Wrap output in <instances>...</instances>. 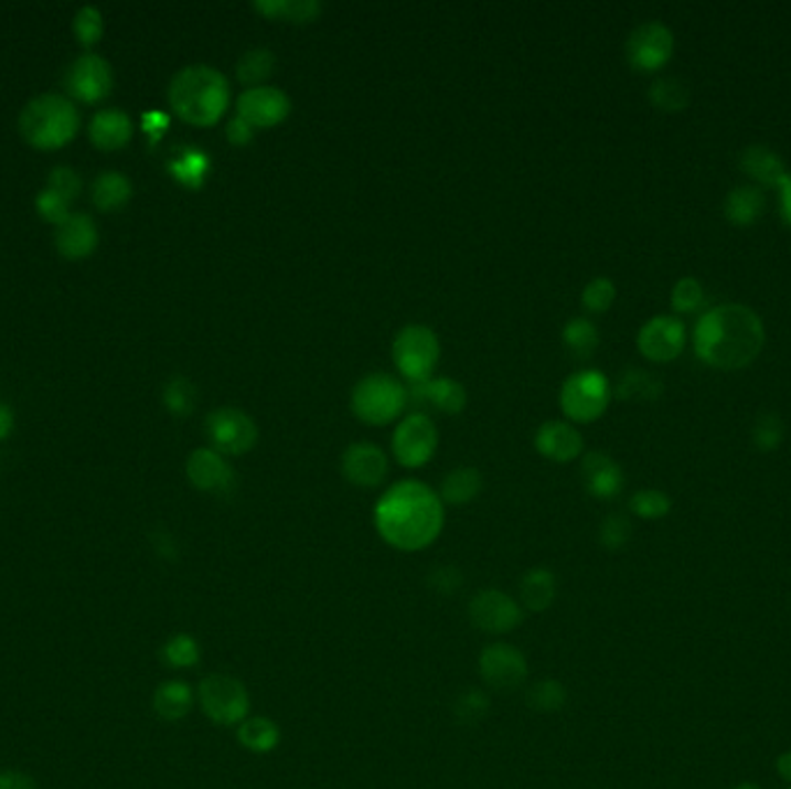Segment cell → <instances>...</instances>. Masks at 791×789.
<instances>
[{
	"label": "cell",
	"instance_id": "51",
	"mask_svg": "<svg viewBox=\"0 0 791 789\" xmlns=\"http://www.w3.org/2000/svg\"><path fill=\"white\" fill-rule=\"evenodd\" d=\"M167 126H170V116H164L162 111H156V109L143 114V118H141V128L151 137V143H156L164 135Z\"/></svg>",
	"mask_w": 791,
	"mask_h": 789
},
{
	"label": "cell",
	"instance_id": "34",
	"mask_svg": "<svg viewBox=\"0 0 791 789\" xmlns=\"http://www.w3.org/2000/svg\"><path fill=\"white\" fill-rule=\"evenodd\" d=\"M525 704L535 713H558L567 704V687L556 679H542L525 690Z\"/></svg>",
	"mask_w": 791,
	"mask_h": 789
},
{
	"label": "cell",
	"instance_id": "23",
	"mask_svg": "<svg viewBox=\"0 0 791 789\" xmlns=\"http://www.w3.org/2000/svg\"><path fill=\"white\" fill-rule=\"evenodd\" d=\"M90 141L100 151L124 149L132 137V121L124 109H103L93 116L88 128Z\"/></svg>",
	"mask_w": 791,
	"mask_h": 789
},
{
	"label": "cell",
	"instance_id": "42",
	"mask_svg": "<svg viewBox=\"0 0 791 789\" xmlns=\"http://www.w3.org/2000/svg\"><path fill=\"white\" fill-rule=\"evenodd\" d=\"M704 287L697 278H681L674 285V292H671V306H674L676 313L690 316L697 313V310L704 306Z\"/></svg>",
	"mask_w": 791,
	"mask_h": 789
},
{
	"label": "cell",
	"instance_id": "18",
	"mask_svg": "<svg viewBox=\"0 0 791 789\" xmlns=\"http://www.w3.org/2000/svg\"><path fill=\"white\" fill-rule=\"evenodd\" d=\"M188 480L195 489L206 493H229L234 489V470L223 454L211 447H200L188 457L185 463Z\"/></svg>",
	"mask_w": 791,
	"mask_h": 789
},
{
	"label": "cell",
	"instance_id": "31",
	"mask_svg": "<svg viewBox=\"0 0 791 789\" xmlns=\"http://www.w3.org/2000/svg\"><path fill=\"white\" fill-rule=\"evenodd\" d=\"M170 174L185 188H200L211 170V158L197 147H185L170 162Z\"/></svg>",
	"mask_w": 791,
	"mask_h": 789
},
{
	"label": "cell",
	"instance_id": "10",
	"mask_svg": "<svg viewBox=\"0 0 791 789\" xmlns=\"http://www.w3.org/2000/svg\"><path fill=\"white\" fill-rule=\"evenodd\" d=\"M394 457L405 468L426 466L438 449V428L426 413L407 415L392 436Z\"/></svg>",
	"mask_w": 791,
	"mask_h": 789
},
{
	"label": "cell",
	"instance_id": "16",
	"mask_svg": "<svg viewBox=\"0 0 791 789\" xmlns=\"http://www.w3.org/2000/svg\"><path fill=\"white\" fill-rule=\"evenodd\" d=\"M341 468L345 480L354 487L362 489H375L389 472V461L377 445L373 443H352L341 459Z\"/></svg>",
	"mask_w": 791,
	"mask_h": 789
},
{
	"label": "cell",
	"instance_id": "22",
	"mask_svg": "<svg viewBox=\"0 0 791 789\" xmlns=\"http://www.w3.org/2000/svg\"><path fill=\"white\" fill-rule=\"evenodd\" d=\"M407 394H410L415 403L434 405L436 411L447 415H459L468 403L466 387L459 380L451 377H430L426 382H419V385H413V392Z\"/></svg>",
	"mask_w": 791,
	"mask_h": 789
},
{
	"label": "cell",
	"instance_id": "48",
	"mask_svg": "<svg viewBox=\"0 0 791 789\" xmlns=\"http://www.w3.org/2000/svg\"><path fill=\"white\" fill-rule=\"evenodd\" d=\"M46 188L54 190L63 200H75L82 193V179L75 170L70 167H56V170L50 174V181H46Z\"/></svg>",
	"mask_w": 791,
	"mask_h": 789
},
{
	"label": "cell",
	"instance_id": "6",
	"mask_svg": "<svg viewBox=\"0 0 791 789\" xmlns=\"http://www.w3.org/2000/svg\"><path fill=\"white\" fill-rule=\"evenodd\" d=\"M197 700L209 721L221 727H238L250 715L248 687L227 674L204 676Z\"/></svg>",
	"mask_w": 791,
	"mask_h": 789
},
{
	"label": "cell",
	"instance_id": "5",
	"mask_svg": "<svg viewBox=\"0 0 791 789\" xmlns=\"http://www.w3.org/2000/svg\"><path fill=\"white\" fill-rule=\"evenodd\" d=\"M410 394L403 382L387 373H371L362 377L352 390V413L373 426L392 424L405 411Z\"/></svg>",
	"mask_w": 791,
	"mask_h": 789
},
{
	"label": "cell",
	"instance_id": "29",
	"mask_svg": "<svg viewBox=\"0 0 791 789\" xmlns=\"http://www.w3.org/2000/svg\"><path fill=\"white\" fill-rule=\"evenodd\" d=\"M482 484L484 480L477 468H457L445 477L438 495L447 505H468L482 491Z\"/></svg>",
	"mask_w": 791,
	"mask_h": 789
},
{
	"label": "cell",
	"instance_id": "30",
	"mask_svg": "<svg viewBox=\"0 0 791 789\" xmlns=\"http://www.w3.org/2000/svg\"><path fill=\"white\" fill-rule=\"evenodd\" d=\"M132 198V183L118 172H103L93 183V204L100 211L124 209Z\"/></svg>",
	"mask_w": 791,
	"mask_h": 789
},
{
	"label": "cell",
	"instance_id": "26",
	"mask_svg": "<svg viewBox=\"0 0 791 789\" xmlns=\"http://www.w3.org/2000/svg\"><path fill=\"white\" fill-rule=\"evenodd\" d=\"M740 167L752 181L766 188H778L787 177L784 162L780 160V156H776L769 147H761V143H757V147H748L740 153Z\"/></svg>",
	"mask_w": 791,
	"mask_h": 789
},
{
	"label": "cell",
	"instance_id": "55",
	"mask_svg": "<svg viewBox=\"0 0 791 789\" xmlns=\"http://www.w3.org/2000/svg\"><path fill=\"white\" fill-rule=\"evenodd\" d=\"M776 771L780 774L782 780H787L791 785V750L782 753L778 759H776Z\"/></svg>",
	"mask_w": 791,
	"mask_h": 789
},
{
	"label": "cell",
	"instance_id": "1",
	"mask_svg": "<svg viewBox=\"0 0 791 789\" xmlns=\"http://www.w3.org/2000/svg\"><path fill=\"white\" fill-rule=\"evenodd\" d=\"M380 537L398 552H424L445 525V502L419 480H400L380 495L373 510Z\"/></svg>",
	"mask_w": 791,
	"mask_h": 789
},
{
	"label": "cell",
	"instance_id": "46",
	"mask_svg": "<svg viewBox=\"0 0 791 789\" xmlns=\"http://www.w3.org/2000/svg\"><path fill=\"white\" fill-rule=\"evenodd\" d=\"M782 436H784V426L780 422L778 415L769 413V415H761L759 422L755 424V447L761 449V451H773L780 447L782 443Z\"/></svg>",
	"mask_w": 791,
	"mask_h": 789
},
{
	"label": "cell",
	"instance_id": "50",
	"mask_svg": "<svg viewBox=\"0 0 791 789\" xmlns=\"http://www.w3.org/2000/svg\"><path fill=\"white\" fill-rule=\"evenodd\" d=\"M227 139L236 143V147H244V143H250L255 139V128L246 121V118L236 114L227 124Z\"/></svg>",
	"mask_w": 791,
	"mask_h": 789
},
{
	"label": "cell",
	"instance_id": "3",
	"mask_svg": "<svg viewBox=\"0 0 791 789\" xmlns=\"http://www.w3.org/2000/svg\"><path fill=\"white\" fill-rule=\"evenodd\" d=\"M170 105L190 126H215L229 107V82L218 67L188 65L170 82Z\"/></svg>",
	"mask_w": 791,
	"mask_h": 789
},
{
	"label": "cell",
	"instance_id": "27",
	"mask_svg": "<svg viewBox=\"0 0 791 789\" xmlns=\"http://www.w3.org/2000/svg\"><path fill=\"white\" fill-rule=\"evenodd\" d=\"M236 738L248 753L269 755L280 746V727L267 715H248L236 727Z\"/></svg>",
	"mask_w": 791,
	"mask_h": 789
},
{
	"label": "cell",
	"instance_id": "2",
	"mask_svg": "<svg viewBox=\"0 0 791 789\" xmlns=\"http://www.w3.org/2000/svg\"><path fill=\"white\" fill-rule=\"evenodd\" d=\"M761 348L763 324L752 308L740 303H725L708 310L694 331L697 356L720 371L750 366Z\"/></svg>",
	"mask_w": 791,
	"mask_h": 789
},
{
	"label": "cell",
	"instance_id": "39",
	"mask_svg": "<svg viewBox=\"0 0 791 789\" xmlns=\"http://www.w3.org/2000/svg\"><path fill=\"white\" fill-rule=\"evenodd\" d=\"M563 339L567 343V348L579 354V356H590L597 345H599V333H597V327L586 320V318H574L565 324L563 329Z\"/></svg>",
	"mask_w": 791,
	"mask_h": 789
},
{
	"label": "cell",
	"instance_id": "20",
	"mask_svg": "<svg viewBox=\"0 0 791 789\" xmlns=\"http://www.w3.org/2000/svg\"><path fill=\"white\" fill-rule=\"evenodd\" d=\"M98 227L86 213H70L56 227V248L67 259H84L98 248Z\"/></svg>",
	"mask_w": 791,
	"mask_h": 789
},
{
	"label": "cell",
	"instance_id": "14",
	"mask_svg": "<svg viewBox=\"0 0 791 789\" xmlns=\"http://www.w3.org/2000/svg\"><path fill=\"white\" fill-rule=\"evenodd\" d=\"M674 54V35L660 21L637 26L628 38V61L639 72H655Z\"/></svg>",
	"mask_w": 791,
	"mask_h": 789
},
{
	"label": "cell",
	"instance_id": "35",
	"mask_svg": "<svg viewBox=\"0 0 791 789\" xmlns=\"http://www.w3.org/2000/svg\"><path fill=\"white\" fill-rule=\"evenodd\" d=\"M202 658V649L193 635H174L162 643L160 660L170 669H190L195 667Z\"/></svg>",
	"mask_w": 791,
	"mask_h": 789
},
{
	"label": "cell",
	"instance_id": "43",
	"mask_svg": "<svg viewBox=\"0 0 791 789\" xmlns=\"http://www.w3.org/2000/svg\"><path fill=\"white\" fill-rule=\"evenodd\" d=\"M72 29H75V35L79 40V44L84 46H93L98 44L103 33H105V21H103V14L98 8H82L77 14H75V21H72Z\"/></svg>",
	"mask_w": 791,
	"mask_h": 789
},
{
	"label": "cell",
	"instance_id": "8",
	"mask_svg": "<svg viewBox=\"0 0 791 789\" xmlns=\"http://www.w3.org/2000/svg\"><path fill=\"white\" fill-rule=\"evenodd\" d=\"M609 380L599 371L588 369L565 380L560 390V408L571 422L590 424L605 415V411L609 408Z\"/></svg>",
	"mask_w": 791,
	"mask_h": 789
},
{
	"label": "cell",
	"instance_id": "37",
	"mask_svg": "<svg viewBox=\"0 0 791 789\" xmlns=\"http://www.w3.org/2000/svg\"><path fill=\"white\" fill-rule=\"evenodd\" d=\"M662 390H664L662 382L655 375L645 373L641 369H630L620 380L618 396L632 401H653L662 394Z\"/></svg>",
	"mask_w": 791,
	"mask_h": 789
},
{
	"label": "cell",
	"instance_id": "38",
	"mask_svg": "<svg viewBox=\"0 0 791 789\" xmlns=\"http://www.w3.org/2000/svg\"><path fill=\"white\" fill-rule=\"evenodd\" d=\"M162 401L167 405V411H170L172 415H179V417H185L195 411L197 405V390L193 382H190L188 377H172L170 382L164 385V392H162Z\"/></svg>",
	"mask_w": 791,
	"mask_h": 789
},
{
	"label": "cell",
	"instance_id": "40",
	"mask_svg": "<svg viewBox=\"0 0 791 789\" xmlns=\"http://www.w3.org/2000/svg\"><path fill=\"white\" fill-rule=\"evenodd\" d=\"M489 708H491V700L487 692L472 687L461 692L457 702H453V717H457L461 725H477L479 721H484Z\"/></svg>",
	"mask_w": 791,
	"mask_h": 789
},
{
	"label": "cell",
	"instance_id": "12",
	"mask_svg": "<svg viewBox=\"0 0 791 789\" xmlns=\"http://www.w3.org/2000/svg\"><path fill=\"white\" fill-rule=\"evenodd\" d=\"M479 676L493 692H514L527 679V660L516 646L493 641L479 655Z\"/></svg>",
	"mask_w": 791,
	"mask_h": 789
},
{
	"label": "cell",
	"instance_id": "25",
	"mask_svg": "<svg viewBox=\"0 0 791 789\" xmlns=\"http://www.w3.org/2000/svg\"><path fill=\"white\" fill-rule=\"evenodd\" d=\"M195 704V692L185 681H164L153 692V711L162 721H183Z\"/></svg>",
	"mask_w": 791,
	"mask_h": 789
},
{
	"label": "cell",
	"instance_id": "49",
	"mask_svg": "<svg viewBox=\"0 0 791 789\" xmlns=\"http://www.w3.org/2000/svg\"><path fill=\"white\" fill-rule=\"evenodd\" d=\"M428 582H430V588L438 590L440 595H451L461 588L463 579H461V572L457 567L447 565V567H438L434 574H430Z\"/></svg>",
	"mask_w": 791,
	"mask_h": 789
},
{
	"label": "cell",
	"instance_id": "56",
	"mask_svg": "<svg viewBox=\"0 0 791 789\" xmlns=\"http://www.w3.org/2000/svg\"><path fill=\"white\" fill-rule=\"evenodd\" d=\"M734 789H761V787H757L755 782H740V785H736Z\"/></svg>",
	"mask_w": 791,
	"mask_h": 789
},
{
	"label": "cell",
	"instance_id": "53",
	"mask_svg": "<svg viewBox=\"0 0 791 789\" xmlns=\"http://www.w3.org/2000/svg\"><path fill=\"white\" fill-rule=\"evenodd\" d=\"M780 190V204H782V218L784 223L791 227V174H787L782 179V183L778 185Z\"/></svg>",
	"mask_w": 791,
	"mask_h": 789
},
{
	"label": "cell",
	"instance_id": "11",
	"mask_svg": "<svg viewBox=\"0 0 791 789\" xmlns=\"http://www.w3.org/2000/svg\"><path fill=\"white\" fill-rule=\"evenodd\" d=\"M470 620L477 630L500 637L510 635L523 623V607L507 593L484 588L474 593L468 607Z\"/></svg>",
	"mask_w": 791,
	"mask_h": 789
},
{
	"label": "cell",
	"instance_id": "41",
	"mask_svg": "<svg viewBox=\"0 0 791 789\" xmlns=\"http://www.w3.org/2000/svg\"><path fill=\"white\" fill-rule=\"evenodd\" d=\"M630 510L641 519H662L671 512V498L658 489H641L630 498Z\"/></svg>",
	"mask_w": 791,
	"mask_h": 789
},
{
	"label": "cell",
	"instance_id": "13",
	"mask_svg": "<svg viewBox=\"0 0 791 789\" xmlns=\"http://www.w3.org/2000/svg\"><path fill=\"white\" fill-rule=\"evenodd\" d=\"M65 90L75 100L82 103H100L114 88L111 65L98 54H84L72 63L65 72Z\"/></svg>",
	"mask_w": 791,
	"mask_h": 789
},
{
	"label": "cell",
	"instance_id": "4",
	"mask_svg": "<svg viewBox=\"0 0 791 789\" xmlns=\"http://www.w3.org/2000/svg\"><path fill=\"white\" fill-rule=\"evenodd\" d=\"M79 124L82 118L77 107L72 105V100L63 98V95L54 93L38 95L19 114L21 137L40 151L65 147L77 135Z\"/></svg>",
	"mask_w": 791,
	"mask_h": 789
},
{
	"label": "cell",
	"instance_id": "45",
	"mask_svg": "<svg viewBox=\"0 0 791 789\" xmlns=\"http://www.w3.org/2000/svg\"><path fill=\"white\" fill-rule=\"evenodd\" d=\"M581 301L590 313H605L616 301V285L609 278H592L581 295Z\"/></svg>",
	"mask_w": 791,
	"mask_h": 789
},
{
	"label": "cell",
	"instance_id": "36",
	"mask_svg": "<svg viewBox=\"0 0 791 789\" xmlns=\"http://www.w3.org/2000/svg\"><path fill=\"white\" fill-rule=\"evenodd\" d=\"M651 103L666 114L683 111L690 105V88L674 77H660L653 82L649 90Z\"/></svg>",
	"mask_w": 791,
	"mask_h": 789
},
{
	"label": "cell",
	"instance_id": "15",
	"mask_svg": "<svg viewBox=\"0 0 791 789\" xmlns=\"http://www.w3.org/2000/svg\"><path fill=\"white\" fill-rule=\"evenodd\" d=\"M292 103L287 98V93L278 86H253L246 88L236 100V114L246 118V121L257 128H274L280 121H285L287 114H290Z\"/></svg>",
	"mask_w": 791,
	"mask_h": 789
},
{
	"label": "cell",
	"instance_id": "17",
	"mask_svg": "<svg viewBox=\"0 0 791 789\" xmlns=\"http://www.w3.org/2000/svg\"><path fill=\"white\" fill-rule=\"evenodd\" d=\"M637 343L641 354L651 359V362H671V359H676L683 352L685 327L676 318H653L641 327Z\"/></svg>",
	"mask_w": 791,
	"mask_h": 789
},
{
	"label": "cell",
	"instance_id": "19",
	"mask_svg": "<svg viewBox=\"0 0 791 789\" xmlns=\"http://www.w3.org/2000/svg\"><path fill=\"white\" fill-rule=\"evenodd\" d=\"M535 447L544 459L554 463H569L581 457L584 451V436L577 426L569 422H546L537 428Z\"/></svg>",
	"mask_w": 791,
	"mask_h": 789
},
{
	"label": "cell",
	"instance_id": "57",
	"mask_svg": "<svg viewBox=\"0 0 791 789\" xmlns=\"http://www.w3.org/2000/svg\"><path fill=\"white\" fill-rule=\"evenodd\" d=\"M789 789H791V787H789Z\"/></svg>",
	"mask_w": 791,
	"mask_h": 789
},
{
	"label": "cell",
	"instance_id": "9",
	"mask_svg": "<svg viewBox=\"0 0 791 789\" xmlns=\"http://www.w3.org/2000/svg\"><path fill=\"white\" fill-rule=\"evenodd\" d=\"M211 449L227 457H242L257 445V424L250 415L238 408H218L204 424Z\"/></svg>",
	"mask_w": 791,
	"mask_h": 789
},
{
	"label": "cell",
	"instance_id": "21",
	"mask_svg": "<svg viewBox=\"0 0 791 789\" xmlns=\"http://www.w3.org/2000/svg\"><path fill=\"white\" fill-rule=\"evenodd\" d=\"M581 477L590 495L599 500H613L620 495L626 477H622L620 466L602 451H590L581 461Z\"/></svg>",
	"mask_w": 791,
	"mask_h": 789
},
{
	"label": "cell",
	"instance_id": "32",
	"mask_svg": "<svg viewBox=\"0 0 791 789\" xmlns=\"http://www.w3.org/2000/svg\"><path fill=\"white\" fill-rule=\"evenodd\" d=\"M276 70V56L271 50H264V46H257V50L246 52L236 63V77L242 84H246L248 88L253 86H264Z\"/></svg>",
	"mask_w": 791,
	"mask_h": 789
},
{
	"label": "cell",
	"instance_id": "44",
	"mask_svg": "<svg viewBox=\"0 0 791 789\" xmlns=\"http://www.w3.org/2000/svg\"><path fill=\"white\" fill-rule=\"evenodd\" d=\"M632 537V523L622 514H609L599 525V542L609 552H620Z\"/></svg>",
	"mask_w": 791,
	"mask_h": 789
},
{
	"label": "cell",
	"instance_id": "47",
	"mask_svg": "<svg viewBox=\"0 0 791 789\" xmlns=\"http://www.w3.org/2000/svg\"><path fill=\"white\" fill-rule=\"evenodd\" d=\"M67 204H70L67 200H63L58 193H54V190H50V188H44L42 193L38 195V200H35V206H38L42 218L46 223H54L56 227L70 215Z\"/></svg>",
	"mask_w": 791,
	"mask_h": 789
},
{
	"label": "cell",
	"instance_id": "54",
	"mask_svg": "<svg viewBox=\"0 0 791 789\" xmlns=\"http://www.w3.org/2000/svg\"><path fill=\"white\" fill-rule=\"evenodd\" d=\"M14 428V413L8 403H0V440H6Z\"/></svg>",
	"mask_w": 791,
	"mask_h": 789
},
{
	"label": "cell",
	"instance_id": "24",
	"mask_svg": "<svg viewBox=\"0 0 791 789\" xmlns=\"http://www.w3.org/2000/svg\"><path fill=\"white\" fill-rule=\"evenodd\" d=\"M558 595V579L548 567H531L521 579L519 586V603L525 611H546L556 603Z\"/></svg>",
	"mask_w": 791,
	"mask_h": 789
},
{
	"label": "cell",
	"instance_id": "52",
	"mask_svg": "<svg viewBox=\"0 0 791 789\" xmlns=\"http://www.w3.org/2000/svg\"><path fill=\"white\" fill-rule=\"evenodd\" d=\"M0 789H38L35 780L21 771L0 774Z\"/></svg>",
	"mask_w": 791,
	"mask_h": 789
},
{
	"label": "cell",
	"instance_id": "33",
	"mask_svg": "<svg viewBox=\"0 0 791 789\" xmlns=\"http://www.w3.org/2000/svg\"><path fill=\"white\" fill-rule=\"evenodd\" d=\"M255 8L267 17L287 19L297 23L313 21L322 12V6L318 0H257Z\"/></svg>",
	"mask_w": 791,
	"mask_h": 789
},
{
	"label": "cell",
	"instance_id": "7",
	"mask_svg": "<svg viewBox=\"0 0 791 789\" xmlns=\"http://www.w3.org/2000/svg\"><path fill=\"white\" fill-rule=\"evenodd\" d=\"M440 359V341L436 331L426 324H407L394 339V364L413 382L430 380Z\"/></svg>",
	"mask_w": 791,
	"mask_h": 789
},
{
	"label": "cell",
	"instance_id": "28",
	"mask_svg": "<svg viewBox=\"0 0 791 789\" xmlns=\"http://www.w3.org/2000/svg\"><path fill=\"white\" fill-rule=\"evenodd\" d=\"M763 209H766L763 193L755 185H738L725 200L727 221L738 227H748L757 223L761 218Z\"/></svg>",
	"mask_w": 791,
	"mask_h": 789
}]
</instances>
